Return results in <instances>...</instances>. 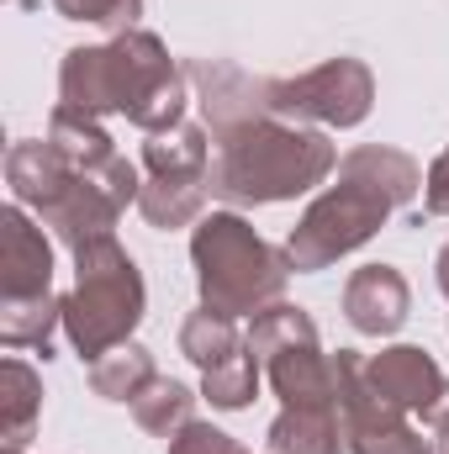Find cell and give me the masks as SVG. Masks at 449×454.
<instances>
[{"instance_id":"cell-4","label":"cell","mask_w":449,"mask_h":454,"mask_svg":"<svg viewBox=\"0 0 449 454\" xmlns=\"http://www.w3.org/2000/svg\"><path fill=\"white\" fill-rule=\"evenodd\" d=\"M402 307H407V291L391 270H365L354 286H349V312L365 333H386L402 323Z\"/></svg>"},{"instance_id":"cell-6","label":"cell","mask_w":449,"mask_h":454,"mask_svg":"<svg viewBox=\"0 0 449 454\" xmlns=\"http://www.w3.org/2000/svg\"><path fill=\"white\" fill-rule=\"evenodd\" d=\"M429 207H434V212H449V159L434 169V196H429Z\"/></svg>"},{"instance_id":"cell-5","label":"cell","mask_w":449,"mask_h":454,"mask_svg":"<svg viewBox=\"0 0 449 454\" xmlns=\"http://www.w3.org/2000/svg\"><path fill=\"white\" fill-rule=\"evenodd\" d=\"M375 386L381 391H391L397 402H423V391L429 386H439V375H434V364L418 354V348H397V354H386V359H375Z\"/></svg>"},{"instance_id":"cell-1","label":"cell","mask_w":449,"mask_h":454,"mask_svg":"<svg viewBox=\"0 0 449 454\" xmlns=\"http://www.w3.org/2000/svg\"><path fill=\"white\" fill-rule=\"evenodd\" d=\"M328 169V148L307 132H248L238 143H227L223 169H217V191L227 196H248V201H275L291 191H307L318 175Z\"/></svg>"},{"instance_id":"cell-7","label":"cell","mask_w":449,"mask_h":454,"mask_svg":"<svg viewBox=\"0 0 449 454\" xmlns=\"http://www.w3.org/2000/svg\"><path fill=\"white\" fill-rule=\"evenodd\" d=\"M439 270H445V291H449V248H445V259H439Z\"/></svg>"},{"instance_id":"cell-3","label":"cell","mask_w":449,"mask_h":454,"mask_svg":"<svg viewBox=\"0 0 449 454\" xmlns=\"http://www.w3.org/2000/svg\"><path fill=\"white\" fill-rule=\"evenodd\" d=\"M349 185L343 191H334L323 207H312V217L302 223V232L291 238V259L296 264H323V259H334V254H343V248H354L370 227L386 217V207L397 201V196H365V185L370 180H359V169L349 164Z\"/></svg>"},{"instance_id":"cell-2","label":"cell","mask_w":449,"mask_h":454,"mask_svg":"<svg viewBox=\"0 0 449 454\" xmlns=\"http://www.w3.org/2000/svg\"><path fill=\"white\" fill-rule=\"evenodd\" d=\"M196 259H201V275H207V296L223 301V307L259 301L280 286L275 254L259 238H248V227L232 223V217L207 223V232L196 238Z\"/></svg>"}]
</instances>
